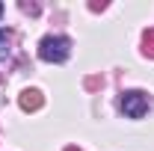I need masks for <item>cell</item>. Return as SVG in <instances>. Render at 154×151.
Masks as SVG:
<instances>
[{"instance_id": "cell-3", "label": "cell", "mask_w": 154, "mask_h": 151, "mask_svg": "<svg viewBox=\"0 0 154 151\" xmlns=\"http://www.w3.org/2000/svg\"><path fill=\"white\" fill-rule=\"evenodd\" d=\"M42 92L38 89H24L21 92V98H18V104H21V110H27V113H33V110H38L42 107Z\"/></svg>"}, {"instance_id": "cell-7", "label": "cell", "mask_w": 154, "mask_h": 151, "mask_svg": "<svg viewBox=\"0 0 154 151\" xmlns=\"http://www.w3.org/2000/svg\"><path fill=\"white\" fill-rule=\"evenodd\" d=\"M0 39H3V33H0Z\"/></svg>"}, {"instance_id": "cell-1", "label": "cell", "mask_w": 154, "mask_h": 151, "mask_svg": "<svg viewBox=\"0 0 154 151\" xmlns=\"http://www.w3.org/2000/svg\"><path fill=\"white\" fill-rule=\"evenodd\" d=\"M71 54V42L65 36H45L38 42V57L45 62H65Z\"/></svg>"}, {"instance_id": "cell-6", "label": "cell", "mask_w": 154, "mask_h": 151, "mask_svg": "<svg viewBox=\"0 0 154 151\" xmlns=\"http://www.w3.org/2000/svg\"><path fill=\"white\" fill-rule=\"evenodd\" d=\"M0 12H3V6H0Z\"/></svg>"}, {"instance_id": "cell-5", "label": "cell", "mask_w": 154, "mask_h": 151, "mask_svg": "<svg viewBox=\"0 0 154 151\" xmlns=\"http://www.w3.org/2000/svg\"><path fill=\"white\" fill-rule=\"evenodd\" d=\"M65 151H80V148H65Z\"/></svg>"}, {"instance_id": "cell-2", "label": "cell", "mask_w": 154, "mask_h": 151, "mask_svg": "<svg viewBox=\"0 0 154 151\" xmlns=\"http://www.w3.org/2000/svg\"><path fill=\"white\" fill-rule=\"evenodd\" d=\"M122 113L128 119H142L148 113V95L145 92H125L122 95Z\"/></svg>"}, {"instance_id": "cell-4", "label": "cell", "mask_w": 154, "mask_h": 151, "mask_svg": "<svg viewBox=\"0 0 154 151\" xmlns=\"http://www.w3.org/2000/svg\"><path fill=\"white\" fill-rule=\"evenodd\" d=\"M142 54L154 59V30H145V36H142Z\"/></svg>"}]
</instances>
